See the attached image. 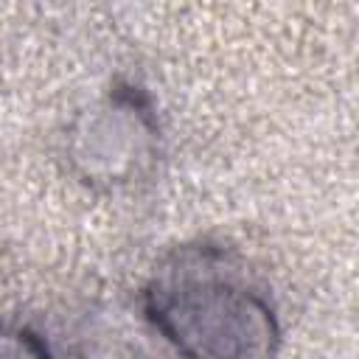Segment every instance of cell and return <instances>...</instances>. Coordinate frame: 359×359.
<instances>
[{
  "label": "cell",
  "mask_w": 359,
  "mask_h": 359,
  "mask_svg": "<svg viewBox=\"0 0 359 359\" xmlns=\"http://www.w3.org/2000/svg\"><path fill=\"white\" fill-rule=\"evenodd\" d=\"M151 297L160 328L191 359H269L272 314L244 286L199 264H180Z\"/></svg>",
  "instance_id": "1"
},
{
  "label": "cell",
  "mask_w": 359,
  "mask_h": 359,
  "mask_svg": "<svg viewBox=\"0 0 359 359\" xmlns=\"http://www.w3.org/2000/svg\"><path fill=\"white\" fill-rule=\"evenodd\" d=\"M0 359H48V351L22 331L0 328Z\"/></svg>",
  "instance_id": "2"
}]
</instances>
